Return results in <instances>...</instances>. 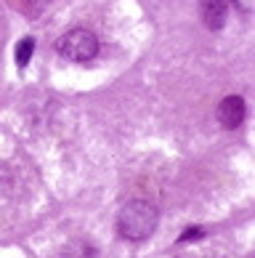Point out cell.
I'll list each match as a JSON object with an SVG mask.
<instances>
[{
    "mask_svg": "<svg viewBox=\"0 0 255 258\" xmlns=\"http://www.w3.org/2000/svg\"><path fill=\"white\" fill-rule=\"evenodd\" d=\"M159 224V210L149 200H128L117 213V234L122 240L141 242L154 234Z\"/></svg>",
    "mask_w": 255,
    "mask_h": 258,
    "instance_id": "obj_1",
    "label": "cell"
},
{
    "mask_svg": "<svg viewBox=\"0 0 255 258\" xmlns=\"http://www.w3.org/2000/svg\"><path fill=\"white\" fill-rule=\"evenodd\" d=\"M56 51H59V56H64L67 61L85 64V61L96 59L99 40H96V35H93L91 30H82V27H77V30L64 32L59 40H56Z\"/></svg>",
    "mask_w": 255,
    "mask_h": 258,
    "instance_id": "obj_2",
    "label": "cell"
},
{
    "mask_svg": "<svg viewBox=\"0 0 255 258\" xmlns=\"http://www.w3.org/2000/svg\"><path fill=\"white\" fill-rule=\"evenodd\" d=\"M244 112H247V107H244V99L242 96H226L221 101V107H218V122H221V128H226V131L239 128L242 122H244Z\"/></svg>",
    "mask_w": 255,
    "mask_h": 258,
    "instance_id": "obj_3",
    "label": "cell"
},
{
    "mask_svg": "<svg viewBox=\"0 0 255 258\" xmlns=\"http://www.w3.org/2000/svg\"><path fill=\"white\" fill-rule=\"evenodd\" d=\"M200 16L207 30L218 32L229 16V0H200Z\"/></svg>",
    "mask_w": 255,
    "mask_h": 258,
    "instance_id": "obj_4",
    "label": "cell"
},
{
    "mask_svg": "<svg viewBox=\"0 0 255 258\" xmlns=\"http://www.w3.org/2000/svg\"><path fill=\"white\" fill-rule=\"evenodd\" d=\"M32 51H35V40H32V37H24V40L16 45V64L27 67L30 59H32Z\"/></svg>",
    "mask_w": 255,
    "mask_h": 258,
    "instance_id": "obj_5",
    "label": "cell"
},
{
    "mask_svg": "<svg viewBox=\"0 0 255 258\" xmlns=\"http://www.w3.org/2000/svg\"><path fill=\"white\" fill-rule=\"evenodd\" d=\"M197 237H202V229H186V232L178 237V242H189V240H197Z\"/></svg>",
    "mask_w": 255,
    "mask_h": 258,
    "instance_id": "obj_6",
    "label": "cell"
}]
</instances>
